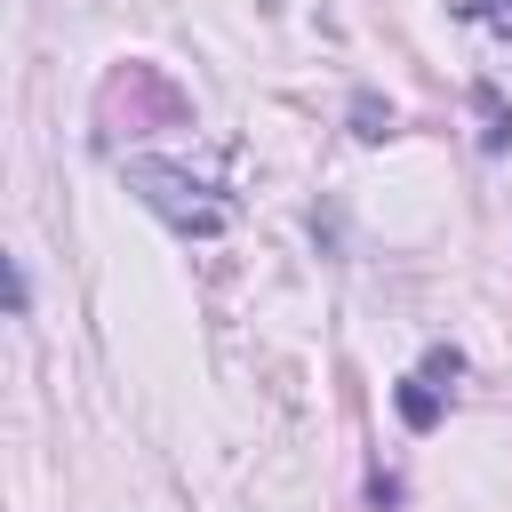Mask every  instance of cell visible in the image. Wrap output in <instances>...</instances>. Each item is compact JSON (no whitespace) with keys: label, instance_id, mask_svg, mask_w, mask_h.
I'll return each mask as SVG.
<instances>
[{"label":"cell","instance_id":"cell-2","mask_svg":"<svg viewBox=\"0 0 512 512\" xmlns=\"http://www.w3.org/2000/svg\"><path fill=\"white\" fill-rule=\"evenodd\" d=\"M456 368H464L456 352H432V368L400 384V416H408L416 432H432V424H440V376H456Z\"/></svg>","mask_w":512,"mask_h":512},{"label":"cell","instance_id":"cell-4","mask_svg":"<svg viewBox=\"0 0 512 512\" xmlns=\"http://www.w3.org/2000/svg\"><path fill=\"white\" fill-rule=\"evenodd\" d=\"M464 8H472L488 32H512V0H464Z\"/></svg>","mask_w":512,"mask_h":512},{"label":"cell","instance_id":"cell-1","mask_svg":"<svg viewBox=\"0 0 512 512\" xmlns=\"http://www.w3.org/2000/svg\"><path fill=\"white\" fill-rule=\"evenodd\" d=\"M128 184H136V200H144L152 216H168L176 232L216 240V232L232 224V200H216V184H200L192 168H168V160H128Z\"/></svg>","mask_w":512,"mask_h":512},{"label":"cell","instance_id":"cell-3","mask_svg":"<svg viewBox=\"0 0 512 512\" xmlns=\"http://www.w3.org/2000/svg\"><path fill=\"white\" fill-rule=\"evenodd\" d=\"M480 112H488V128H480V144H488V152H504V136H512V120H504V104H496V88H480Z\"/></svg>","mask_w":512,"mask_h":512}]
</instances>
